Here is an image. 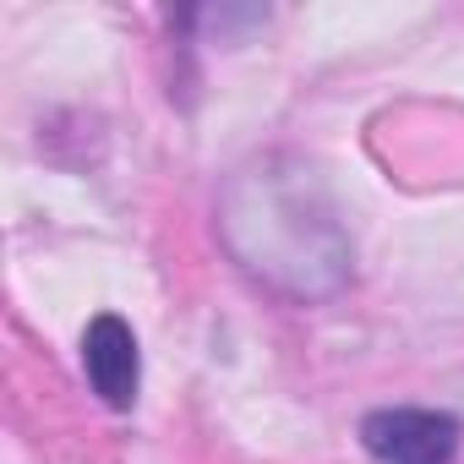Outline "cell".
<instances>
[{
    "instance_id": "1",
    "label": "cell",
    "mask_w": 464,
    "mask_h": 464,
    "mask_svg": "<svg viewBox=\"0 0 464 464\" xmlns=\"http://www.w3.org/2000/svg\"><path fill=\"white\" fill-rule=\"evenodd\" d=\"M218 236L229 257L285 301H328L355 268L350 229L323 175L295 153H263L224 180Z\"/></svg>"
},
{
    "instance_id": "2",
    "label": "cell",
    "mask_w": 464,
    "mask_h": 464,
    "mask_svg": "<svg viewBox=\"0 0 464 464\" xmlns=\"http://www.w3.org/2000/svg\"><path fill=\"white\" fill-rule=\"evenodd\" d=\"M361 442L382 464H453L459 420L448 410H372L361 420Z\"/></svg>"
},
{
    "instance_id": "3",
    "label": "cell",
    "mask_w": 464,
    "mask_h": 464,
    "mask_svg": "<svg viewBox=\"0 0 464 464\" xmlns=\"http://www.w3.org/2000/svg\"><path fill=\"white\" fill-rule=\"evenodd\" d=\"M82 372L93 382V393L110 410H131L137 404V382H142V355H137V334L126 317L99 312L82 334Z\"/></svg>"
}]
</instances>
